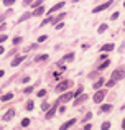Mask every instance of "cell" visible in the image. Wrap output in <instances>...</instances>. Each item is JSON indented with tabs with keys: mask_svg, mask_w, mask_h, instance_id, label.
I'll list each match as a JSON object with an SVG mask.
<instances>
[{
	"mask_svg": "<svg viewBox=\"0 0 125 130\" xmlns=\"http://www.w3.org/2000/svg\"><path fill=\"white\" fill-rule=\"evenodd\" d=\"M105 95H107V91H105V89H97V92L94 94L92 101L96 102V104H100V102L105 99Z\"/></svg>",
	"mask_w": 125,
	"mask_h": 130,
	"instance_id": "1",
	"label": "cell"
},
{
	"mask_svg": "<svg viewBox=\"0 0 125 130\" xmlns=\"http://www.w3.org/2000/svg\"><path fill=\"white\" fill-rule=\"evenodd\" d=\"M73 97H74V92H64L63 95H59V97H58L56 104H66V102H69Z\"/></svg>",
	"mask_w": 125,
	"mask_h": 130,
	"instance_id": "2",
	"label": "cell"
},
{
	"mask_svg": "<svg viewBox=\"0 0 125 130\" xmlns=\"http://www.w3.org/2000/svg\"><path fill=\"white\" fill-rule=\"evenodd\" d=\"M123 77H125V69H123V68H119V69H115L112 73V79L115 81V83H117V81H122Z\"/></svg>",
	"mask_w": 125,
	"mask_h": 130,
	"instance_id": "3",
	"label": "cell"
},
{
	"mask_svg": "<svg viewBox=\"0 0 125 130\" xmlns=\"http://www.w3.org/2000/svg\"><path fill=\"white\" fill-rule=\"evenodd\" d=\"M71 86H73V81H63V83H59L58 86H56V92H64Z\"/></svg>",
	"mask_w": 125,
	"mask_h": 130,
	"instance_id": "4",
	"label": "cell"
},
{
	"mask_svg": "<svg viewBox=\"0 0 125 130\" xmlns=\"http://www.w3.org/2000/svg\"><path fill=\"white\" fill-rule=\"evenodd\" d=\"M25 59H26V54H18V56H15L13 61H12V68H16L18 64H22Z\"/></svg>",
	"mask_w": 125,
	"mask_h": 130,
	"instance_id": "5",
	"label": "cell"
},
{
	"mask_svg": "<svg viewBox=\"0 0 125 130\" xmlns=\"http://www.w3.org/2000/svg\"><path fill=\"white\" fill-rule=\"evenodd\" d=\"M110 5H112V0H107L105 3H102V5H99V7H96V8H92V13H99V12H102V10L109 8Z\"/></svg>",
	"mask_w": 125,
	"mask_h": 130,
	"instance_id": "6",
	"label": "cell"
},
{
	"mask_svg": "<svg viewBox=\"0 0 125 130\" xmlns=\"http://www.w3.org/2000/svg\"><path fill=\"white\" fill-rule=\"evenodd\" d=\"M13 117H15V109H10V110H7L5 114H3L2 120H3V122H10Z\"/></svg>",
	"mask_w": 125,
	"mask_h": 130,
	"instance_id": "7",
	"label": "cell"
},
{
	"mask_svg": "<svg viewBox=\"0 0 125 130\" xmlns=\"http://www.w3.org/2000/svg\"><path fill=\"white\" fill-rule=\"evenodd\" d=\"M87 99H89V95H87V94H81V95H77V97L74 99V105H81L82 102H86Z\"/></svg>",
	"mask_w": 125,
	"mask_h": 130,
	"instance_id": "8",
	"label": "cell"
},
{
	"mask_svg": "<svg viewBox=\"0 0 125 130\" xmlns=\"http://www.w3.org/2000/svg\"><path fill=\"white\" fill-rule=\"evenodd\" d=\"M76 124V119H71V120H67V122H64V124L59 127V130H67V128H71L73 125Z\"/></svg>",
	"mask_w": 125,
	"mask_h": 130,
	"instance_id": "9",
	"label": "cell"
},
{
	"mask_svg": "<svg viewBox=\"0 0 125 130\" xmlns=\"http://www.w3.org/2000/svg\"><path fill=\"white\" fill-rule=\"evenodd\" d=\"M63 7H64V2H58V3H56V5H53L51 8H49L48 15H49V13H55V12H58V10H61Z\"/></svg>",
	"mask_w": 125,
	"mask_h": 130,
	"instance_id": "10",
	"label": "cell"
},
{
	"mask_svg": "<svg viewBox=\"0 0 125 130\" xmlns=\"http://www.w3.org/2000/svg\"><path fill=\"white\" fill-rule=\"evenodd\" d=\"M115 50V46H114L112 43H109V44H104L102 48H100V53H110V51H114Z\"/></svg>",
	"mask_w": 125,
	"mask_h": 130,
	"instance_id": "11",
	"label": "cell"
},
{
	"mask_svg": "<svg viewBox=\"0 0 125 130\" xmlns=\"http://www.w3.org/2000/svg\"><path fill=\"white\" fill-rule=\"evenodd\" d=\"M49 59V54H38L35 58V63H45V61Z\"/></svg>",
	"mask_w": 125,
	"mask_h": 130,
	"instance_id": "12",
	"label": "cell"
},
{
	"mask_svg": "<svg viewBox=\"0 0 125 130\" xmlns=\"http://www.w3.org/2000/svg\"><path fill=\"white\" fill-rule=\"evenodd\" d=\"M56 107H58V105H51V107H49V110H46V117L45 119H53V115H55V112H56Z\"/></svg>",
	"mask_w": 125,
	"mask_h": 130,
	"instance_id": "13",
	"label": "cell"
},
{
	"mask_svg": "<svg viewBox=\"0 0 125 130\" xmlns=\"http://www.w3.org/2000/svg\"><path fill=\"white\" fill-rule=\"evenodd\" d=\"M33 17H41V15H45V7H38V8H35V12L31 13Z\"/></svg>",
	"mask_w": 125,
	"mask_h": 130,
	"instance_id": "14",
	"label": "cell"
},
{
	"mask_svg": "<svg viewBox=\"0 0 125 130\" xmlns=\"http://www.w3.org/2000/svg\"><path fill=\"white\" fill-rule=\"evenodd\" d=\"M74 59V53H67L66 56H63V59L59 61V64H63V63H67V61H73Z\"/></svg>",
	"mask_w": 125,
	"mask_h": 130,
	"instance_id": "15",
	"label": "cell"
},
{
	"mask_svg": "<svg viewBox=\"0 0 125 130\" xmlns=\"http://www.w3.org/2000/svg\"><path fill=\"white\" fill-rule=\"evenodd\" d=\"M104 84H105V81H104V77H99V81H96V83H94V89L97 91V89H100V87L104 86Z\"/></svg>",
	"mask_w": 125,
	"mask_h": 130,
	"instance_id": "16",
	"label": "cell"
},
{
	"mask_svg": "<svg viewBox=\"0 0 125 130\" xmlns=\"http://www.w3.org/2000/svg\"><path fill=\"white\" fill-rule=\"evenodd\" d=\"M112 110V104H104V105H100V114L102 112H110Z\"/></svg>",
	"mask_w": 125,
	"mask_h": 130,
	"instance_id": "17",
	"label": "cell"
},
{
	"mask_svg": "<svg viewBox=\"0 0 125 130\" xmlns=\"http://www.w3.org/2000/svg\"><path fill=\"white\" fill-rule=\"evenodd\" d=\"M64 15H66V13H59V15H58V17H55V18L51 17V23H55V25H56V23H59V20L64 18Z\"/></svg>",
	"mask_w": 125,
	"mask_h": 130,
	"instance_id": "18",
	"label": "cell"
},
{
	"mask_svg": "<svg viewBox=\"0 0 125 130\" xmlns=\"http://www.w3.org/2000/svg\"><path fill=\"white\" fill-rule=\"evenodd\" d=\"M109 66H110V61H109V59H104V63L99 66V71H102V69H107Z\"/></svg>",
	"mask_w": 125,
	"mask_h": 130,
	"instance_id": "19",
	"label": "cell"
},
{
	"mask_svg": "<svg viewBox=\"0 0 125 130\" xmlns=\"http://www.w3.org/2000/svg\"><path fill=\"white\" fill-rule=\"evenodd\" d=\"M25 109H26V110H33V109H35V102L28 101V102H26V105H25Z\"/></svg>",
	"mask_w": 125,
	"mask_h": 130,
	"instance_id": "20",
	"label": "cell"
},
{
	"mask_svg": "<svg viewBox=\"0 0 125 130\" xmlns=\"http://www.w3.org/2000/svg\"><path fill=\"white\" fill-rule=\"evenodd\" d=\"M31 13H26V15H22V17H20V18H18V23H22V22H25V20H28V18H31Z\"/></svg>",
	"mask_w": 125,
	"mask_h": 130,
	"instance_id": "21",
	"label": "cell"
},
{
	"mask_svg": "<svg viewBox=\"0 0 125 130\" xmlns=\"http://www.w3.org/2000/svg\"><path fill=\"white\" fill-rule=\"evenodd\" d=\"M82 91H84V87H82V86H77V89L74 91V97H77V95H81V94H82Z\"/></svg>",
	"mask_w": 125,
	"mask_h": 130,
	"instance_id": "22",
	"label": "cell"
},
{
	"mask_svg": "<svg viewBox=\"0 0 125 130\" xmlns=\"http://www.w3.org/2000/svg\"><path fill=\"white\" fill-rule=\"evenodd\" d=\"M10 99H13V94H12V92H10V94H3V95H2V101H3V102L10 101Z\"/></svg>",
	"mask_w": 125,
	"mask_h": 130,
	"instance_id": "23",
	"label": "cell"
},
{
	"mask_svg": "<svg viewBox=\"0 0 125 130\" xmlns=\"http://www.w3.org/2000/svg\"><path fill=\"white\" fill-rule=\"evenodd\" d=\"M109 128H110V122L109 120H105L102 125H100V130H109Z\"/></svg>",
	"mask_w": 125,
	"mask_h": 130,
	"instance_id": "24",
	"label": "cell"
},
{
	"mask_svg": "<svg viewBox=\"0 0 125 130\" xmlns=\"http://www.w3.org/2000/svg\"><path fill=\"white\" fill-rule=\"evenodd\" d=\"M48 23H51V15H49L48 18H45V20H43V22H41V25H40V26H46Z\"/></svg>",
	"mask_w": 125,
	"mask_h": 130,
	"instance_id": "25",
	"label": "cell"
},
{
	"mask_svg": "<svg viewBox=\"0 0 125 130\" xmlns=\"http://www.w3.org/2000/svg\"><path fill=\"white\" fill-rule=\"evenodd\" d=\"M105 30H107V25H105V23H102V25H100L99 28H97V33H104Z\"/></svg>",
	"mask_w": 125,
	"mask_h": 130,
	"instance_id": "26",
	"label": "cell"
},
{
	"mask_svg": "<svg viewBox=\"0 0 125 130\" xmlns=\"http://www.w3.org/2000/svg\"><path fill=\"white\" fill-rule=\"evenodd\" d=\"M33 89H35L33 86H28V87H25V89H23V94H31V92H33Z\"/></svg>",
	"mask_w": 125,
	"mask_h": 130,
	"instance_id": "27",
	"label": "cell"
},
{
	"mask_svg": "<svg viewBox=\"0 0 125 130\" xmlns=\"http://www.w3.org/2000/svg\"><path fill=\"white\" fill-rule=\"evenodd\" d=\"M22 41H23L22 36H15V38H13V44H15V46H16V44H20Z\"/></svg>",
	"mask_w": 125,
	"mask_h": 130,
	"instance_id": "28",
	"label": "cell"
},
{
	"mask_svg": "<svg viewBox=\"0 0 125 130\" xmlns=\"http://www.w3.org/2000/svg\"><path fill=\"white\" fill-rule=\"evenodd\" d=\"M49 107H51V105H49V102H43V104H41V109H43V110H49Z\"/></svg>",
	"mask_w": 125,
	"mask_h": 130,
	"instance_id": "29",
	"label": "cell"
},
{
	"mask_svg": "<svg viewBox=\"0 0 125 130\" xmlns=\"http://www.w3.org/2000/svg\"><path fill=\"white\" fill-rule=\"evenodd\" d=\"M46 92H48L46 89H40V91H38V94H36V95H38V97H45V95H46Z\"/></svg>",
	"mask_w": 125,
	"mask_h": 130,
	"instance_id": "30",
	"label": "cell"
},
{
	"mask_svg": "<svg viewBox=\"0 0 125 130\" xmlns=\"http://www.w3.org/2000/svg\"><path fill=\"white\" fill-rule=\"evenodd\" d=\"M46 40H48V36H46V35H41V36H38V40H36V41H38V43H45Z\"/></svg>",
	"mask_w": 125,
	"mask_h": 130,
	"instance_id": "31",
	"label": "cell"
},
{
	"mask_svg": "<svg viewBox=\"0 0 125 130\" xmlns=\"http://www.w3.org/2000/svg\"><path fill=\"white\" fill-rule=\"evenodd\" d=\"M30 125V119H23L22 120V127H28Z\"/></svg>",
	"mask_w": 125,
	"mask_h": 130,
	"instance_id": "32",
	"label": "cell"
},
{
	"mask_svg": "<svg viewBox=\"0 0 125 130\" xmlns=\"http://www.w3.org/2000/svg\"><path fill=\"white\" fill-rule=\"evenodd\" d=\"M13 3H15V0H3V5H7V7L13 5Z\"/></svg>",
	"mask_w": 125,
	"mask_h": 130,
	"instance_id": "33",
	"label": "cell"
},
{
	"mask_svg": "<svg viewBox=\"0 0 125 130\" xmlns=\"http://www.w3.org/2000/svg\"><path fill=\"white\" fill-rule=\"evenodd\" d=\"M41 3H43V0H36V2H33V3H31V5L36 8V7H41Z\"/></svg>",
	"mask_w": 125,
	"mask_h": 130,
	"instance_id": "34",
	"label": "cell"
},
{
	"mask_svg": "<svg viewBox=\"0 0 125 130\" xmlns=\"http://www.w3.org/2000/svg\"><path fill=\"white\" fill-rule=\"evenodd\" d=\"M120 17V13L119 12H115V13H112V15H110V20H117Z\"/></svg>",
	"mask_w": 125,
	"mask_h": 130,
	"instance_id": "35",
	"label": "cell"
},
{
	"mask_svg": "<svg viewBox=\"0 0 125 130\" xmlns=\"http://www.w3.org/2000/svg\"><path fill=\"white\" fill-rule=\"evenodd\" d=\"M114 84H115V81H114V79H110V81H107V83H105V86H107V87H112Z\"/></svg>",
	"mask_w": 125,
	"mask_h": 130,
	"instance_id": "36",
	"label": "cell"
},
{
	"mask_svg": "<svg viewBox=\"0 0 125 130\" xmlns=\"http://www.w3.org/2000/svg\"><path fill=\"white\" fill-rule=\"evenodd\" d=\"M7 26H8L7 23H0V31H5V30H7Z\"/></svg>",
	"mask_w": 125,
	"mask_h": 130,
	"instance_id": "37",
	"label": "cell"
},
{
	"mask_svg": "<svg viewBox=\"0 0 125 130\" xmlns=\"http://www.w3.org/2000/svg\"><path fill=\"white\" fill-rule=\"evenodd\" d=\"M5 40H8V36H7V35H0V44L5 41Z\"/></svg>",
	"mask_w": 125,
	"mask_h": 130,
	"instance_id": "38",
	"label": "cell"
},
{
	"mask_svg": "<svg viewBox=\"0 0 125 130\" xmlns=\"http://www.w3.org/2000/svg\"><path fill=\"white\" fill-rule=\"evenodd\" d=\"M89 119H92V114H91V112H89V114H86V117H84L82 120H84V122H87V120H89Z\"/></svg>",
	"mask_w": 125,
	"mask_h": 130,
	"instance_id": "39",
	"label": "cell"
},
{
	"mask_svg": "<svg viewBox=\"0 0 125 130\" xmlns=\"http://www.w3.org/2000/svg\"><path fill=\"white\" fill-rule=\"evenodd\" d=\"M63 26H64V23H56V26H55V28H56V30H61Z\"/></svg>",
	"mask_w": 125,
	"mask_h": 130,
	"instance_id": "40",
	"label": "cell"
},
{
	"mask_svg": "<svg viewBox=\"0 0 125 130\" xmlns=\"http://www.w3.org/2000/svg\"><path fill=\"white\" fill-rule=\"evenodd\" d=\"M20 81H22V83H28V81H30V77H28V76H25L23 79H20Z\"/></svg>",
	"mask_w": 125,
	"mask_h": 130,
	"instance_id": "41",
	"label": "cell"
},
{
	"mask_svg": "<svg viewBox=\"0 0 125 130\" xmlns=\"http://www.w3.org/2000/svg\"><path fill=\"white\" fill-rule=\"evenodd\" d=\"M91 128H92V125H91V124H86V127H84V130H91Z\"/></svg>",
	"mask_w": 125,
	"mask_h": 130,
	"instance_id": "42",
	"label": "cell"
},
{
	"mask_svg": "<svg viewBox=\"0 0 125 130\" xmlns=\"http://www.w3.org/2000/svg\"><path fill=\"white\" fill-rule=\"evenodd\" d=\"M59 112H61V114H63V112H66V107H64V105H61V107H59Z\"/></svg>",
	"mask_w": 125,
	"mask_h": 130,
	"instance_id": "43",
	"label": "cell"
},
{
	"mask_svg": "<svg viewBox=\"0 0 125 130\" xmlns=\"http://www.w3.org/2000/svg\"><path fill=\"white\" fill-rule=\"evenodd\" d=\"M33 3V0H25V5H31Z\"/></svg>",
	"mask_w": 125,
	"mask_h": 130,
	"instance_id": "44",
	"label": "cell"
},
{
	"mask_svg": "<svg viewBox=\"0 0 125 130\" xmlns=\"http://www.w3.org/2000/svg\"><path fill=\"white\" fill-rule=\"evenodd\" d=\"M122 128L125 130V119H123V120H122Z\"/></svg>",
	"mask_w": 125,
	"mask_h": 130,
	"instance_id": "45",
	"label": "cell"
},
{
	"mask_svg": "<svg viewBox=\"0 0 125 130\" xmlns=\"http://www.w3.org/2000/svg\"><path fill=\"white\" fill-rule=\"evenodd\" d=\"M3 51H5V50H3V48L0 46V54H3Z\"/></svg>",
	"mask_w": 125,
	"mask_h": 130,
	"instance_id": "46",
	"label": "cell"
},
{
	"mask_svg": "<svg viewBox=\"0 0 125 130\" xmlns=\"http://www.w3.org/2000/svg\"><path fill=\"white\" fill-rule=\"evenodd\" d=\"M3 74H5V73H3V71L0 69V77H3Z\"/></svg>",
	"mask_w": 125,
	"mask_h": 130,
	"instance_id": "47",
	"label": "cell"
},
{
	"mask_svg": "<svg viewBox=\"0 0 125 130\" xmlns=\"http://www.w3.org/2000/svg\"><path fill=\"white\" fill-rule=\"evenodd\" d=\"M123 7H125V2H123Z\"/></svg>",
	"mask_w": 125,
	"mask_h": 130,
	"instance_id": "48",
	"label": "cell"
},
{
	"mask_svg": "<svg viewBox=\"0 0 125 130\" xmlns=\"http://www.w3.org/2000/svg\"><path fill=\"white\" fill-rule=\"evenodd\" d=\"M0 130H2V127H0Z\"/></svg>",
	"mask_w": 125,
	"mask_h": 130,
	"instance_id": "49",
	"label": "cell"
},
{
	"mask_svg": "<svg viewBox=\"0 0 125 130\" xmlns=\"http://www.w3.org/2000/svg\"><path fill=\"white\" fill-rule=\"evenodd\" d=\"M123 25H125V22H123Z\"/></svg>",
	"mask_w": 125,
	"mask_h": 130,
	"instance_id": "50",
	"label": "cell"
}]
</instances>
